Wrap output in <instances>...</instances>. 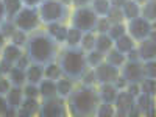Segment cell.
I'll return each mask as SVG.
<instances>
[{"label": "cell", "instance_id": "obj_19", "mask_svg": "<svg viewBox=\"0 0 156 117\" xmlns=\"http://www.w3.org/2000/svg\"><path fill=\"white\" fill-rule=\"evenodd\" d=\"M39 86V98H50L55 97L56 94V81L50 80V78H42Z\"/></svg>", "mask_w": 156, "mask_h": 117}, {"label": "cell", "instance_id": "obj_57", "mask_svg": "<svg viewBox=\"0 0 156 117\" xmlns=\"http://www.w3.org/2000/svg\"><path fill=\"white\" fill-rule=\"evenodd\" d=\"M0 75H2V72H0Z\"/></svg>", "mask_w": 156, "mask_h": 117}, {"label": "cell", "instance_id": "obj_50", "mask_svg": "<svg viewBox=\"0 0 156 117\" xmlns=\"http://www.w3.org/2000/svg\"><path fill=\"white\" fill-rule=\"evenodd\" d=\"M6 109H8L6 98H5V95H0V115H5L6 114Z\"/></svg>", "mask_w": 156, "mask_h": 117}, {"label": "cell", "instance_id": "obj_39", "mask_svg": "<svg viewBox=\"0 0 156 117\" xmlns=\"http://www.w3.org/2000/svg\"><path fill=\"white\" fill-rule=\"evenodd\" d=\"M23 90V97H31V98H39V86L31 84V83H25L22 86Z\"/></svg>", "mask_w": 156, "mask_h": 117}, {"label": "cell", "instance_id": "obj_13", "mask_svg": "<svg viewBox=\"0 0 156 117\" xmlns=\"http://www.w3.org/2000/svg\"><path fill=\"white\" fill-rule=\"evenodd\" d=\"M136 108L144 115H153L154 114V95L140 92L136 97Z\"/></svg>", "mask_w": 156, "mask_h": 117}, {"label": "cell", "instance_id": "obj_33", "mask_svg": "<svg viewBox=\"0 0 156 117\" xmlns=\"http://www.w3.org/2000/svg\"><path fill=\"white\" fill-rule=\"evenodd\" d=\"M126 33V23L125 22H119V23H111V27L108 30V36L112 39V41H115L117 37H120Z\"/></svg>", "mask_w": 156, "mask_h": 117}, {"label": "cell", "instance_id": "obj_22", "mask_svg": "<svg viewBox=\"0 0 156 117\" xmlns=\"http://www.w3.org/2000/svg\"><path fill=\"white\" fill-rule=\"evenodd\" d=\"M112 42L114 41L106 33H97L95 34V45H94V48L105 55V53H108V51L112 48Z\"/></svg>", "mask_w": 156, "mask_h": 117}, {"label": "cell", "instance_id": "obj_9", "mask_svg": "<svg viewBox=\"0 0 156 117\" xmlns=\"http://www.w3.org/2000/svg\"><path fill=\"white\" fill-rule=\"evenodd\" d=\"M120 76L126 81V84L129 83H140L144 80V72H142V61H125L120 69Z\"/></svg>", "mask_w": 156, "mask_h": 117}, {"label": "cell", "instance_id": "obj_52", "mask_svg": "<svg viewBox=\"0 0 156 117\" xmlns=\"http://www.w3.org/2000/svg\"><path fill=\"white\" fill-rule=\"evenodd\" d=\"M6 20V16H5V6H3V2L0 0V25Z\"/></svg>", "mask_w": 156, "mask_h": 117}, {"label": "cell", "instance_id": "obj_4", "mask_svg": "<svg viewBox=\"0 0 156 117\" xmlns=\"http://www.w3.org/2000/svg\"><path fill=\"white\" fill-rule=\"evenodd\" d=\"M37 12L42 25L53 22L66 23L70 16V6L64 5L61 0H42L37 5Z\"/></svg>", "mask_w": 156, "mask_h": 117}, {"label": "cell", "instance_id": "obj_53", "mask_svg": "<svg viewBox=\"0 0 156 117\" xmlns=\"http://www.w3.org/2000/svg\"><path fill=\"white\" fill-rule=\"evenodd\" d=\"M126 0H109V5L111 6H115V8H122L125 5Z\"/></svg>", "mask_w": 156, "mask_h": 117}, {"label": "cell", "instance_id": "obj_24", "mask_svg": "<svg viewBox=\"0 0 156 117\" xmlns=\"http://www.w3.org/2000/svg\"><path fill=\"white\" fill-rule=\"evenodd\" d=\"M122 12H123V19L128 22V20L140 16V5H137L134 0H126L125 5L122 6Z\"/></svg>", "mask_w": 156, "mask_h": 117}, {"label": "cell", "instance_id": "obj_8", "mask_svg": "<svg viewBox=\"0 0 156 117\" xmlns=\"http://www.w3.org/2000/svg\"><path fill=\"white\" fill-rule=\"evenodd\" d=\"M153 28H154V22H148L142 16H137V17L126 22V33L131 36L136 42L142 41V39H147Z\"/></svg>", "mask_w": 156, "mask_h": 117}, {"label": "cell", "instance_id": "obj_41", "mask_svg": "<svg viewBox=\"0 0 156 117\" xmlns=\"http://www.w3.org/2000/svg\"><path fill=\"white\" fill-rule=\"evenodd\" d=\"M109 27H111V22L106 19V16L98 17V19H97V23H95V30H94V33H108Z\"/></svg>", "mask_w": 156, "mask_h": 117}, {"label": "cell", "instance_id": "obj_12", "mask_svg": "<svg viewBox=\"0 0 156 117\" xmlns=\"http://www.w3.org/2000/svg\"><path fill=\"white\" fill-rule=\"evenodd\" d=\"M136 48H137V53H139V59L142 62L154 59V56H156V41L154 39H150V37L142 39V41L137 42Z\"/></svg>", "mask_w": 156, "mask_h": 117}, {"label": "cell", "instance_id": "obj_36", "mask_svg": "<svg viewBox=\"0 0 156 117\" xmlns=\"http://www.w3.org/2000/svg\"><path fill=\"white\" fill-rule=\"evenodd\" d=\"M106 19L111 22V23H119V22H125L123 19V12H122V8H115V6H111L108 14H106Z\"/></svg>", "mask_w": 156, "mask_h": 117}, {"label": "cell", "instance_id": "obj_1", "mask_svg": "<svg viewBox=\"0 0 156 117\" xmlns=\"http://www.w3.org/2000/svg\"><path fill=\"white\" fill-rule=\"evenodd\" d=\"M23 48H25V55L28 56L31 62L45 66L51 61H56L59 44L45 30L37 28L28 34Z\"/></svg>", "mask_w": 156, "mask_h": 117}, {"label": "cell", "instance_id": "obj_20", "mask_svg": "<svg viewBox=\"0 0 156 117\" xmlns=\"http://www.w3.org/2000/svg\"><path fill=\"white\" fill-rule=\"evenodd\" d=\"M112 47H114L115 50H119L120 53H123V55H125V53H128V51L131 50V48H134V47H136V41H134V39H133L131 36H129L128 33H125L123 36L117 37L115 41L112 42Z\"/></svg>", "mask_w": 156, "mask_h": 117}, {"label": "cell", "instance_id": "obj_37", "mask_svg": "<svg viewBox=\"0 0 156 117\" xmlns=\"http://www.w3.org/2000/svg\"><path fill=\"white\" fill-rule=\"evenodd\" d=\"M140 92H145V94H150V95H154L156 92V83H154V78H144L140 83Z\"/></svg>", "mask_w": 156, "mask_h": 117}, {"label": "cell", "instance_id": "obj_51", "mask_svg": "<svg viewBox=\"0 0 156 117\" xmlns=\"http://www.w3.org/2000/svg\"><path fill=\"white\" fill-rule=\"evenodd\" d=\"M41 2H42V0H22L23 6H33V8H37V5Z\"/></svg>", "mask_w": 156, "mask_h": 117}, {"label": "cell", "instance_id": "obj_47", "mask_svg": "<svg viewBox=\"0 0 156 117\" xmlns=\"http://www.w3.org/2000/svg\"><path fill=\"white\" fill-rule=\"evenodd\" d=\"M129 94H131L134 98L140 94V86H139V83H129V84H126V87H125Z\"/></svg>", "mask_w": 156, "mask_h": 117}, {"label": "cell", "instance_id": "obj_34", "mask_svg": "<svg viewBox=\"0 0 156 117\" xmlns=\"http://www.w3.org/2000/svg\"><path fill=\"white\" fill-rule=\"evenodd\" d=\"M94 45H95V33L94 31L83 33L81 41H80V47L84 51H90V50H94Z\"/></svg>", "mask_w": 156, "mask_h": 117}, {"label": "cell", "instance_id": "obj_3", "mask_svg": "<svg viewBox=\"0 0 156 117\" xmlns=\"http://www.w3.org/2000/svg\"><path fill=\"white\" fill-rule=\"evenodd\" d=\"M56 62L62 76H67L73 83H80L83 73L89 69L86 62V51L80 47H64L58 51Z\"/></svg>", "mask_w": 156, "mask_h": 117}, {"label": "cell", "instance_id": "obj_25", "mask_svg": "<svg viewBox=\"0 0 156 117\" xmlns=\"http://www.w3.org/2000/svg\"><path fill=\"white\" fill-rule=\"evenodd\" d=\"M3 2V6H5V16H6V20H12L14 16L22 9L23 3L22 0H2Z\"/></svg>", "mask_w": 156, "mask_h": 117}, {"label": "cell", "instance_id": "obj_49", "mask_svg": "<svg viewBox=\"0 0 156 117\" xmlns=\"http://www.w3.org/2000/svg\"><path fill=\"white\" fill-rule=\"evenodd\" d=\"M125 58H126V61H140L139 59V53H137V48L134 47V48H131L128 51V53H125Z\"/></svg>", "mask_w": 156, "mask_h": 117}, {"label": "cell", "instance_id": "obj_23", "mask_svg": "<svg viewBox=\"0 0 156 117\" xmlns=\"http://www.w3.org/2000/svg\"><path fill=\"white\" fill-rule=\"evenodd\" d=\"M8 80L11 83V86H17V87H22L25 83H27V76H25V70L23 69H19L16 66H12V69L9 70V73L6 75Z\"/></svg>", "mask_w": 156, "mask_h": 117}, {"label": "cell", "instance_id": "obj_27", "mask_svg": "<svg viewBox=\"0 0 156 117\" xmlns=\"http://www.w3.org/2000/svg\"><path fill=\"white\" fill-rule=\"evenodd\" d=\"M81 36L83 33L80 30H76L73 27H67V36H66V47H76V45H80V41H81Z\"/></svg>", "mask_w": 156, "mask_h": 117}, {"label": "cell", "instance_id": "obj_5", "mask_svg": "<svg viewBox=\"0 0 156 117\" xmlns=\"http://www.w3.org/2000/svg\"><path fill=\"white\" fill-rule=\"evenodd\" d=\"M97 19L98 16L90 6L73 8V11H70V16H69V25L80 30L81 33H90L95 30Z\"/></svg>", "mask_w": 156, "mask_h": 117}, {"label": "cell", "instance_id": "obj_10", "mask_svg": "<svg viewBox=\"0 0 156 117\" xmlns=\"http://www.w3.org/2000/svg\"><path fill=\"white\" fill-rule=\"evenodd\" d=\"M94 75H95V84H103V83H114L117 80V76L120 75L119 67H114L112 64L101 61L98 66L92 67Z\"/></svg>", "mask_w": 156, "mask_h": 117}, {"label": "cell", "instance_id": "obj_40", "mask_svg": "<svg viewBox=\"0 0 156 117\" xmlns=\"http://www.w3.org/2000/svg\"><path fill=\"white\" fill-rule=\"evenodd\" d=\"M16 30H17V28H16V25H14V22H12V20H5L2 25H0V31H2V34H3L6 39H9Z\"/></svg>", "mask_w": 156, "mask_h": 117}, {"label": "cell", "instance_id": "obj_16", "mask_svg": "<svg viewBox=\"0 0 156 117\" xmlns=\"http://www.w3.org/2000/svg\"><path fill=\"white\" fill-rule=\"evenodd\" d=\"M0 51H2V53H0V58H3V59H6V61H9L12 64H16V61L23 55L22 47L14 45V44H11V42H6L5 47L0 50Z\"/></svg>", "mask_w": 156, "mask_h": 117}, {"label": "cell", "instance_id": "obj_15", "mask_svg": "<svg viewBox=\"0 0 156 117\" xmlns=\"http://www.w3.org/2000/svg\"><path fill=\"white\" fill-rule=\"evenodd\" d=\"M97 92H98V98H100V101L114 103L117 94H119V89L115 87L114 83H103V84H98Z\"/></svg>", "mask_w": 156, "mask_h": 117}, {"label": "cell", "instance_id": "obj_46", "mask_svg": "<svg viewBox=\"0 0 156 117\" xmlns=\"http://www.w3.org/2000/svg\"><path fill=\"white\" fill-rule=\"evenodd\" d=\"M12 66H14L12 62H9V61H6L3 58H0V72H2V75H8L9 70L12 69Z\"/></svg>", "mask_w": 156, "mask_h": 117}, {"label": "cell", "instance_id": "obj_48", "mask_svg": "<svg viewBox=\"0 0 156 117\" xmlns=\"http://www.w3.org/2000/svg\"><path fill=\"white\" fill-rule=\"evenodd\" d=\"M92 0H70V6L73 8H81V6H90Z\"/></svg>", "mask_w": 156, "mask_h": 117}, {"label": "cell", "instance_id": "obj_14", "mask_svg": "<svg viewBox=\"0 0 156 117\" xmlns=\"http://www.w3.org/2000/svg\"><path fill=\"white\" fill-rule=\"evenodd\" d=\"M39 103L41 100L39 98H31V97H23L22 105L17 109V115L22 117H30V115H36L39 112Z\"/></svg>", "mask_w": 156, "mask_h": 117}, {"label": "cell", "instance_id": "obj_2", "mask_svg": "<svg viewBox=\"0 0 156 117\" xmlns=\"http://www.w3.org/2000/svg\"><path fill=\"white\" fill-rule=\"evenodd\" d=\"M100 103L98 92L95 86L78 84L72 89V92L66 98L67 112L76 117H90L95 115L97 105Z\"/></svg>", "mask_w": 156, "mask_h": 117}, {"label": "cell", "instance_id": "obj_17", "mask_svg": "<svg viewBox=\"0 0 156 117\" xmlns=\"http://www.w3.org/2000/svg\"><path fill=\"white\" fill-rule=\"evenodd\" d=\"M25 76H27V83L39 84L41 80L44 78V66L42 64L31 62L30 66L27 67V70H25Z\"/></svg>", "mask_w": 156, "mask_h": 117}, {"label": "cell", "instance_id": "obj_26", "mask_svg": "<svg viewBox=\"0 0 156 117\" xmlns=\"http://www.w3.org/2000/svg\"><path fill=\"white\" fill-rule=\"evenodd\" d=\"M105 61L109 62V64H112L114 67H119V69H120V66L126 61V58H125L123 53H120L119 50H115V48L112 47L108 53H105Z\"/></svg>", "mask_w": 156, "mask_h": 117}, {"label": "cell", "instance_id": "obj_30", "mask_svg": "<svg viewBox=\"0 0 156 117\" xmlns=\"http://www.w3.org/2000/svg\"><path fill=\"white\" fill-rule=\"evenodd\" d=\"M90 8L94 9V12H95L98 17H103V16L108 14L111 5H109V0H92Z\"/></svg>", "mask_w": 156, "mask_h": 117}, {"label": "cell", "instance_id": "obj_44", "mask_svg": "<svg viewBox=\"0 0 156 117\" xmlns=\"http://www.w3.org/2000/svg\"><path fill=\"white\" fill-rule=\"evenodd\" d=\"M11 89V83L6 75H0V95H6V92Z\"/></svg>", "mask_w": 156, "mask_h": 117}, {"label": "cell", "instance_id": "obj_29", "mask_svg": "<svg viewBox=\"0 0 156 117\" xmlns=\"http://www.w3.org/2000/svg\"><path fill=\"white\" fill-rule=\"evenodd\" d=\"M61 75L62 73H61V69H59L56 61H51V62H48V64L44 66V78H50V80L56 81Z\"/></svg>", "mask_w": 156, "mask_h": 117}, {"label": "cell", "instance_id": "obj_6", "mask_svg": "<svg viewBox=\"0 0 156 117\" xmlns=\"http://www.w3.org/2000/svg\"><path fill=\"white\" fill-rule=\"evenodd\" d=\"M12 22H14L17 30H22L27 34L41 28V25H42L41 19H39L37 8H33V6H22V9L14 16Z\"/></svg>", "mask_w": 156, "mask_h": 117}, {"label": "cell", "instance_id": "obj_42", "mask_svg": "<svg viewBox=\"0 0 156 117\" xmlns=\"http://www.w3.org/2000/svg\"><path fill=\"white\" fill-rule=\"evenodd\" d=\"M81 84H86V86H95V75H94V69H87L83 76H81V80H80Z\"/></svg>", "mask_w": 156, "mask_h": 117}, {"label": "cell", "instance_id": "obj_21", "mask_svg": "<svg viewBox=\"0 0 156 117\" xmlns=\"http://www.w3.org/2000/svg\"><path fill=\"white\" fill-rule=\"evenodd\" d=\"M75 87V83L72 80H69L67 76H59L56 80V94L62 98H67L69 94L72 92V89Z\"/></svg>", "mask_w": 156, "mask_h": 117}, {"label": "cell", "instance_id": "obj_43", "mask_svg": "<svg viewBox=\"0 0 156 117\" xmlns=\"http://www.w3.org/2000/svg\"><path fill=\"white\" fill-rule=\"evenodd\" d=\"M66 36H67V25H66V23H62L61 27H59V30H58V33L55 34L53 39L61 45V44L66 42Z\"/></svg>", "mask_w": 156, "mask_h": 117}, {"label": "cell", "instance_id": "obj_31", "mask_svg": "<svg viewBox=\"0 0 156 117\" xmlns=\"http://www.w3.org/2000/svg\"><path fill=\"white\" fill-rule=\"evenodd\" d=\"M95 115L98 117H112L115 115V108L112 103H106V101H100L95 109Z\"/></svg>", "mask_w": 156, "mask_h": 117}, {"label": "cell", "instance_id": "obj_56", "mask_svg": "<svg viewBox=\"0 0 156 117\" xmlns=\"http://www.w3.org/2000/svg\"><path fill=\"white\" fill-rule=\"evenodd\" d=\"M61 2H62L64 5H67V6H70V0H61Z\"/></svg>", "mask_w": 156, "mask_h": 117}, {"label": "cell", "instance_id": "obj_35", "mask_svg": "<svg viewBox=\"0 0 156 117\" xmlns=\"http://www.w3.org/2000/svg\"><path fill=\"white\" fill-rule=\"evenodd\" d=\"M27 37H28V34L25 33V31H22V30H16L14 33H12V36L8 39V41L11 42V44H14V45H19V47H25V42H27Z\"/></svg>", "mask_w": 156, "mask_h": 117}, {"label": "cell", "instance_id": "obj_28", "mask_svg": "<svg viewBox=\"0 0 156 117\" xmlns=\"http://www.w3.org/2000/svg\"><path fill=\"white\" fill-rule=\"evenodd\" d=\"M140 16L147 19L148 22H154L156 19V6H154V0H148L144 5H140Z\"/></svg>", "mask_w": 156, "mask_h": 117}, {"label": "cell", "instance_id": "obj_18", "mask_svg": "<svg viewBox=\"0 0 156 117\" xmlns=\"http://www.w3.org/2000/svg\"><path fill=\"white\" fill-rule=\"evenodd\" d=\"M5 98H6V103H8V108L19 109L20 105H22V100H23V90H22V87L11 86V89L6 92Z\"/></svg>", "mask_w": 156, "mask_h": 117}, {"label": "cell", "instance_id": "obj_11", "mask_svg": "<svg viewBox=\"0 0 156 117\" xmlns=\"http://www.w3.org/2000/svg\"><path fill=\"white\" fill-rule=\"evenodd\" d=\"M112 105H114V108H115V114H117V115L125 117V115H129L131 109L134 108L136 98L129 94L126 89H120Z\"/></svg>", "mask_w": 156, "mask_h": 117}, {"label": "cell", "instance_id": "obj_38", "mask_svg": "<svg viewBox=\"0 0 156 117\" xmlns=\"http://www.w3.org/2000/svg\"><path fill=\"white\" fill-rule=\"evenodd\" d=\"M142 72H144V78H154L156 76V64H154V59L142 62Z\"/></svg>", "mask_w": 156, "mask_h": 117}, {"label": "cell", "instance_id": "obj_54", "mask_svg": "<svg viewBox=\"0 0 156 117\" xmlns=\"http://www.w3.org/2000/svg\"><path fill=\"white\" fill-rule=\"evenodd\" d=\"M6 42H8V39L2 34V31H0V50H2V48L5 47V44H6Z\"/></svg>", "mask_w": 156, "mask_h": 117}, {"label": "cell", "instance_id": "obj_45", "mask_svg": "<svg viewBox=\"0 0 156 117\" xmlns=\"http://www.w3.org/2000/svg\"><path fill=\"white\" fill-rule=\"evenodd\" d=\"M30 64H31V61L28 59V56H27V55L23 53V55H22V56H20V58L16 61V64H14V66H16V67H19V69L27 70V67L30 66Z\"/></svg>", "mask_w": 156, "mask_h": 117}, {"label": "cell", "instance_id": "obj_55", "mask_svg": "<svg viewBox=\"0 0 156 117\" xmlns=\"http://www.w3.org/2000/svg\"><path fill=\"white\" fill-rule=\"evenodd\" d=\"M134 2H136L137 5H144L145 2H148V0H134Z\"/></svg>", "mask_w": 156, "mask_h": 117}, {"label": "cell", "instance_id": "obj_32", "mask_svg": "<svg viewBox=\"0 0 156 117\" xmlns=\"http://www.w3.org/2000/svg\"><path fill=\"white\" fill-rule=\"evenodd\" d=\"M101 61H105V55L100 53L98 50H90V51H86V62H87V67H95Z\"/></svg>", "mask_w": 156, "mask_h": 117}, {"label": "cell", "instance_id": "obj_7", "mask_svg": "<svg viewBox=\"0 0 156 117\" xmlns=\"http://www.w3.org/2000/svg\"><path fill=\"white\" fill-rule=\"evenodd\" d=\"M69 112H67L66 98H62L59 95L50 97V98H41L37 115H41V117H64Z\"/></svg>", "mask_w": 156, "mask_h": 117}]
</instances>
